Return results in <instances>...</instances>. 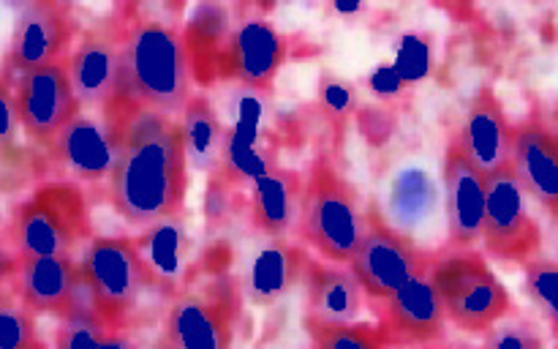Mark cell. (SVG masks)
I'll list each match as a JSON object with an SVG mask.
<instances>
[{"label": "cell", "mask_w": 558, "mask_h": 349, "mask_svg": "<svg viewBox=\"0 0 558 349\" xmlns=\"http://www.w3.org/2000/svg\"><path fill=\"white\" fill-rule=\"evenodd\" d=\"M114 136L109 205L129 227L145 229L185 213L189 153L180 120L114 96L101 109Z\"/></svg>", "instance_id": "1"}, {"label": "cell", "mask_w": 558, "mask_h": 349, "mask_svg": "<svg viewBox=\"0 0 558 349\" xmlns=\"http://www.w3.org/2000/svg\"><path fill=\"white\" fill-rule=\"evenodd\" d=\"M114 9L120 16V80L114 96L180 120L196 80L178 9L147 3H120Z\"/></svg>", "instance_id": "2"}, {"label": "cell", "mask_w": 558, "mask_h": 349, "mask_svg": "<svg viewBox=\"0 0 558 349\" xmlns=\"http://www.w3.org/2000/svg\"><path fill=\"white\" fill-rule=\"evenodd\" d=\"M365 227H368V210H363L354 183L327 153H319L305 174L294 238L300 240V245L314 249L322 260L349 265L363 240Z\"/></svg>", "instance_id": "3"}, {"label": "cell", "mask_w": 558, "mask_h": 349, "mask_svg": "<svg viewBox=\"0 0 558 349\" xmlns=\"http://www.w3.org/2000/svg\"><path fill=\"white\" fill-rule=\"evenodd\" d=\"M96 238L90 205L80 183L49 180L11 210L5 240L14 260L25 256H65L74 260L76 249Z\"/></svg>", "instance_id": "4"}, {"label": "cell", "mask_w": 558, "mask_h": 349, "mask_svg": "<svg viewBox=\"0 0 558 349\" xmlns=\"http://www.w3.org/2000/svg\"><path fill=\"white\" fill-rule=\"evenodd\" d=\"M243 298V284L232 273H194L169 300L163 333L178 349H234Z\"/></svg>", "instance_id": "5"}, {"label": "cell", "mask_w": 558, "mask_h": 349, "mask_svg": "<svg viewBox=\"0 0 558 349\" xmlns=\"http://www.w3.org/2000/svg\"><path fill=\"white\" fill-rule=\"evenodd\" d=\"M80 267L93 305L107 322V327L136 330L142 303H145L147 294H158V289L147 267L142 265L134 238H129V234H96L85 245Z\"/></svg>", "instance_id": "6"}, {"label": "cell", "mask_w": 558, "mask_h": 349, "mask_svg": "<svg viewBox=\"0 0 558 349\" xmlns=\"http://www.w3.org/2000/svg\"><path fill=\"white\" fill-rule=\"evenodd\" d=\"M430 281L445 305L447 322L463 333H488L512 314V298L474 249H439L430 262Z\"/></svg>", "instance_id": "7"}, {"label": "cell", "mask_w": 558, "mask_h": 349, "mask_svg": "<svg viewBox=\"0 0 558 349\" xmlns=\"http://www.w3.org/2000/svg\"><path fill=\"white\" fill-rule=\"evenodd\" d=\"M529 200L532 196L523 189L512 164L485 178V254L523 267L537 260L543 249V229Z\"/></svg>", "instance_id": "8"}, {"label": "cell", "mask_w": 558, "mask_h": 349, "mask_svg": "<svg viewBox=\"0 0 558 349\" xmlns=\"http://www.w3.org/2000/svg\"><path fill=\"white\" fill-rule=\"evenodd\" d=\"M436 251L420 249L412 234L392 227L374 205L368 207V227L349 267L360 278L368 300H385L407 287L414 276L425 273Z\"/></svg>", "instance_id": "9"}, {"label": "cell", "mask_w": 558, "mask_h": 349, "mask_svg": "<svg viewBox=\"0 0 558 349\" xmlns=\"http://www.w3.org/2000/svg\"><path fill=\"white\" fill-rule=\"evenodd\" d=\"M74 9L60 0H31L20 9L5 49L3 69L11 76L71 58L80 38Z\"/></svg>", "instance_id": "10"}, {"label": "cell", "mask_w": 558, "mask_h": 349, "mask_svg": "<svg viewBox=\"0 0 558 349\" xmlns=\"http://www.w3.org/2000/svg\"><path fill=\"white\" fill-rule=\"evenodd\" d=\"M374 325L387 349L434 347L445 338L447 314L430 281V267L385 300H368Z\"/></svg>", "instance_id": "11"}, {"label": "cell", "mask_w": 558, "mask_h": 349, "mask_svg": "<svg viewBox=\"0 0 558 349\" xmlns=\"http://www.w3.org/2000/svg\"><path fill=\"white\" fill-rule=\"evenodd\" d=\"M20 129L38 147H52L60 131L82 112L69 76V60L14 76Z\"/></svg>", "instance_id": "12"}, {"label": "cell", "mask_w": 558, "mask_h": 349, "mask_svg": "<svg viewBox=\"0 0 558 349\" xmlns=\"http://www.w3.org/2000/svg\"><path fill=\"white\" fill-rule=\"evenodd\" d=\"M69 76L82 109L101 112L118 93L120 80V16L109 11L80 33L69 58Z\"/></svg>", "instance_id": "13"}, {"label": "cell", "mask_w": 558, "mask_h": 349, "mask_svg": "<svg viewBox=\"0 0 558 349\" xmlns=\"http://www.w3.org/2000/svg\"><path fill=\"white\" fill-rule=\"evenodd\" d=\"M445 213L447 249H472L483 240L485 174L472 161L458 134L445 153Z\"/></svg>", "instance_id": "14"}, {"label": "cell", "mask_w": 558, "mask_h": 349, "mask_svg": "<svg viewBox=\"0 0 558 349\" xmlns=\"http://www.w3.org/2000/svg\"><path fill=\"white\" fill-rule=\"evenodd\" d=\"M82 267L65 256H25L14 260L11 289L31 314L63 316L71 314L82 292Z\"/></svg>", "instance_id": "15"}, {"label": "cell", "mask_w": 558, "mask_h": 349, "mask_svg": "<svg viewBox=\"0 0 558 349\" xmlns=\"http://www.w3.org/2000/svg\"><path fill=\"white\" fill-rule=\"evenodd\" d=\"M512 169L537 205L558 218V125L532 112L515 123Z\"/></svg>", "instance_id": "16"}, {"label": "cell", "mask_w": 558, "mask_h": 349, "mask_svg": "<svg viewBox=\"0 0 558 349\" xmlns=\"http://www.w3.org/2000/svg\"><path fill=\"white\" fill-rule=\"evenodd\" d=\"M134 243L158 294L172 300L194 276V238L189 232L185 213L150 224L136 234Z\"/></svg>", "instance_id": "17"}, {"label": "cell", "mask_w": 558, "mask_h": 349, "mask_svg": "<svg viewBox=\"0 0 558 349\" xmlns=\"http://www.w3.org/2000/svg\"><path fill=\"white\" fill-rule=\"evenodd\" d=\"M311 256L305 245L267 238L254 245L245 260L243 294L256 305H270L287 298L298 284H305Z\"/></svg>", "instance_id": "18"}, {"label": "cell", "mask_w": 558, "mask_h": 349, "mask_svg": "<svg viewBox=\"0 0 558 349\" xmlns=\"http://www.w3.org/2000/svg\"><path fill=\"white\" fill-rule=\"evenodd\" d=\"M52 156L58 158L60 167L69 174H74L82 183H101L109 180L114 169V136L109 129V120L93 118L82 109L63 131H60L58 142L52 147Z\"/></svg>", "instance_id": "19"}, {"label": "cell", "mask_w": 558, "mask_h": 349, "mask_svg": "<svg viewBox=\"0 0 558 349\" xmlns=\"http://www.w3.org/2000/svg\"><path fill=\"white\" fill-rule=\"evenodd\" d=\"M463 147L477 164L480 172L488 174L512 164V140H515V125L510 123L505 112V104L494 93V87L483 85L477 96L472 98L466 123L458 131Z\"/></svg>", "instance_id": "20"}, {"label": "cell", "mask_w": 558, "mask_h": 349, "mask_svg": "<svg viewBox=\"0 0 558 349\" xmlns=\"http://www.w3.org/2000/svg\"><path fill=\"white\" fill-rule=\"evenodd\" d=\"M363 309L365 289L352 267L341 262L311 260L308 276H305L303 322L347 325V322H360Z\"/></svg>", "instance_id": "21"}, {"label": "cell", "mask_w": 558, "mask_h": 349, "mask_svg": "<svg viewBox=\"0 0 558 349\" xmlns=\"http://www.w3.org/2000/svg\"><path fill=\"white\" fill-rule=\"evenodd\" d=\"M303 185L305 178L298 169L278 167V164L256 169L251 183V224L256 232L265 238L289 240L298 227Z\"/></svg>", "instance_id": "22"}, {"label": "cell", "mask_w": 558, "mask_h": 349, "mask_svg": "<svg viewBox=\"0 0 558 349\" xmlns=\"http://www.w3.org/2000/svg\"><path fill=\"white\" fill-rule=\"evenodd\" d=\"M287 60V38L265 16H243L234 22L229 47V76L256 91H270Z\"/></svg>", "instance_id": "23"}, {"label": "cell", "mask_w": 558, "mask_h": 349, "mask_svg": "<svg viewBox=\"0 0 558 349\" xmlns=\"http://www.w3.org/2000/svg\"><path fill=\"white\" fill-rule=\"evenodd\" d=\"M234 20L223 3H199L183 27L191 71L199 85H213L229 76V47H232Z\"/></svg>", "instance_id": "24"}, {"label": "cell", "mask_w": 558, "mask_h": 349, "mask_svg": "<svg viewBox=\"0 0 558 349\" xmlns=\"http://www.w3.org/2000/svg\"><path fill=\"white\" fill-rule=\"evenodd\" d=\"M180 125H183L185 153H189L191 167L196 172H216L227 156L229 134L218 112L213 109L210 98L194 93L183 118H180Z\"/></svg>", "instance_id": "25"}, {"label": "cell", "mask_w": 558, "mask_h": 349, "mask_svg": "<svg viewBox=\"0 0 558 349\" xmlns=\"http://www.w3.org/2000/svg\"><path fill=\"white\" fill-rule=\"evenodd\" d=\"M436 200H439V191H436L434 178L423 169H407L392 180L385 218H390L392 227L409 234L434 216Z\"/></svg>", "instance_id": "26"}, {"label": "cell", "mask_w": 558, "mask_h": 349, "mask_svg": "<svg viewBox=\"0 0 558 349\" xmlns=\"http://www.w3.org/2000/svg\"><path fill=\"white\" fill-rule=\"evenodd\" d=\"M107 330V322L101 320V314L93 305L87 284H82L74 309H71L69 316L60 320V327L54 330V349H101Z\"/></svg>", "instance_id": "27"}, {"label": "cell", "mask_w": 558, "mask_h": 349, "mask_svg": "<svg viewBox=\"0 0 558 349\" xmlns=\"http://www.w3.org/2000/svg\"><path fill=\"white\" fill-rule=\"evenodd\" d=\"M311 338L308 349H387L374 322H347V325H319L303 322Z\"/></svg>", "instance_id": "28"}, {"label": "cell", "mask_w": 558, "mask_h": 349, "mask_svg": "<svg viewBox=\"0 0 558 349\" xmlns=\"http://www.w3.org/2000/svg\"><path fill=\"white\" fill-rule=\"evenodd\" d=\"M319 101L322 112H325L327 123L336 131V147L341 151L343 134H347L349 123H352L354 112H357V96H354L352 82L341 80L336 74H322L319 80Z\"/></svg>", "instance_id": "29"}, {"label": "cell", "mask_w": 558, "mask_h": 349, "mask_svg": "<svg viewBox=\"0 0 558 349\" xmlns=\"http://www.w3.org/2000/svg\"><path fill=\"white\" fill-rule=\"evenodd\" d=\"M36 341V314H31L9 287L0 294V349H31Z\"/></svg>", "instance_id": "30"}, {"label": "cell", "mask_w": 558, "mask_h": 349, "mask_svg": "<svg viewBox=\"0 0 558 349\" xmlns=\"http://www.w3.org/2000/svg\"><path fill=\"white\" fill-rule=\"evenodd\" d=\"M526 292L548 320L558 344V260L537 256L526 265Z\"/></svg>", "instance_id": "31"}, {"label": "cell", "mask_w": 558, "mask_h": 349, "mask_svg": "<svg viewBox=\"0 0 558 349\" xmlns=\"http://www.w3.org/2000/svg\"><path fill=\"white\" fill-rule=\"evenodd\" d=\"M485 349H545V336L529 316H505L485 333Z\"/></svg>", "instance_id": "32"}, {"label": "cell", "mask_w": 558, "mask_h": 349, "mask_svg": "<svg viewBox=\"0 0 558 349\" xmlns=\"http://www.w3.org/2000/svg\"><path fill=\"white\" fill-rule=\"evenodd\" d=\"M430 65V36H420V33H407L401 38V49H398L396 71L407 82L420 80L428 74Z\"/></svg>", "instance_id": "33"}, {"label": "cell", "mask_w": 558, "mask_h": 349, "mask_svg": "<svg viewBox=\"0 0 558 349\" xmlns=\"http://www.w3.org/2000/svg\"><path fill=\"white\" fill-rule=\"evenodd\" d=\"M16 129H20V118H16L14 104V76L0 65V153L14 147Z\"/></svg>", "instance_id": "34"}, {"label": "cell", "mask_w": 558, "mask_h": 349, "mask_svg": "<svg viewBox=\"0 0 558 349\" xmlns=\"http://www.w3.org/2000/svg\"><path fill=\"white\" fill-rule=\"evenodd\" d=\"M407 85L409 82L398 74L396 65H381V69H376V74L371 76V87H374V93L376 96L387 98V101H390V98L403 96V93H407Z\"/></svg>", "instance_id": "35"}, {"label": "cell", "mask_w": 558, "mask_h": 349, "mask_svg": "<svg viewBox=\"0 0 558 349\" xmlns=\"http://www.w3.org/2000/svg\"><path fill=\"white\" fill-rule=\"evenodd\" d=\"M101 349H145V344L136 336V330H129V327H109L101 341Z\"/></svg>", "instance_id": "36"}, {"label": "cell", "mask_w": 558, "mask_h": 349, "mask_svg": "<svg viewBox=\"0 0 558 349\" xmlns=\"http://www.w3.org/2000/svg\"><path fill=\"white\" fill-rule=\"evenodd\" d=\"M11 273H14V256H11L9 262H3V265H0V294L5 292V284H9V278H11Z\"/></svg>", "instance_id": "37"}, {"label": "cell", "mask_w": 558, "mask_h": 349, "mask_svg": "<svg viewBox=\"0 0 558 349\" xmlns=\"http://www.w3.org/2000/svg\"><path fill=\"white\" fill-rule=\"evenodd\" d=\"M150 349H178V344H174L172 338H169L167 333L161 330V333H158V336H156V341L150 344Z\"/></svg>", "instance_id": "38"}, {"label": "cell", "mask_w": 558, "mask_h": 349, "mask_svg": "<svg viewBox=\"0 0 558 349\" xmlns=\"http://www.w3.org/2000/svg\"><path fill=\"white\" fill-rule=\"evenodd\" d=\"M31 349H49V347H47V344H44V341H41V338H38V341H36V344H33V347H31Z\"/></svg>", "instance_id": "39"}, {"label": "cell", "mask_w": 558, "mask_h": 349, "mask_svg": "<svg viewBox=\"0 0 558 349\" xmlns=\"http://www.w3.org/2000/svg\"><path fill=\"white\" fill-rule=\"evenodd\" d=\"M441 349H485V347H441Z\"/></svg>", "instance_id": "40"}, {"label": "cell", "mask_w": 558, "mask_h": 349, "mask_svg": "<svg viewBox=\"0 0 558 349\" xmlns=\"http://www.w3.org/2000/svg\"><path fill=\"white\" fill-rule=\"evenodd\" d=\"M0 224H3V218H0Z\"/></svg>", "instance_id": "41"}]
</instances>
